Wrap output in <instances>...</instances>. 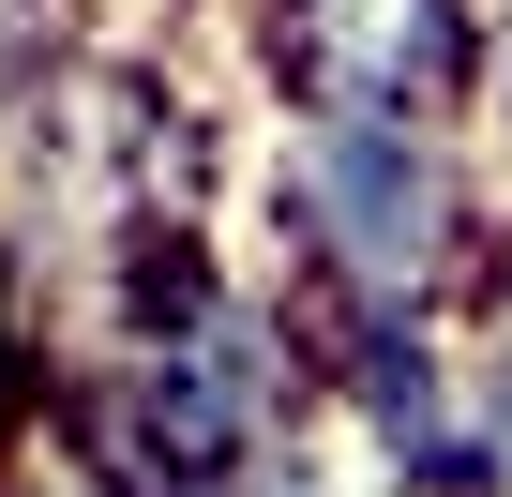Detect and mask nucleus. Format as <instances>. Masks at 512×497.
Segmentation results:
<instances>
[{
  "mask_svg": "<svg viewBox=\"0 0 512 497\" xmlns=\"http://www.w3.org/2000/svg\"><path fill=\"white\" fill-rule=\"evenodd\" d=\"M241 181L272 226V272L317 317H452L497 241L467 121H422V106H287L272 91L241 121Z\"/></svg>",
  "mask_w": 512,
  "mask_h": 497,
  "instance_id": "nucleus-1",
  "label": "nucleus"
},
{
  "mask_svg": "<svg viewBox=\"0 0 512 497\" xmlns=\"http://www.w3.org/2000/svg\"><path fill=\"white\" fill-rule=\"evenodd\" d=\"M317 422L362 437L392 497H482V377H467V302L452 317H317Z\"/></svg>",
  "mask_w": 512,
  "mask_h": 497,
  "instance_id": "nucleus-2",
  "label": "nucleus"
},
{
  "mask_svg": "<svg viewBox=\"0 0 512 497\" xmlns=\"http://www.w3.org/2000/svg\"><path fill=\"white\" fill-rule=\"evenodd\" d=\"M256 61H272L287 106H467V0H256Z\"/></svg>",
  "mask_w": 512,
  "mask_h": 497,
  "instance_id": "nucleus-3",
  "label": "nucleus"
},
{
  "mask_svg": "<svg viewBox=\"0 0 512 497\" xmlns=\"http://www.w3.org/2000/svg\"><path fill=\"white\" fill-rule=\"evenodd\" d=\"M226 497H392V482L362 467V437H332V422H302L287 452H256V467H241Z\"/></svg>",
  "mask_w": 512,
  "mask_h": 497,
  "instance_id": "nucleus-4",
  "label": "nucleus"
}]
</instances>
